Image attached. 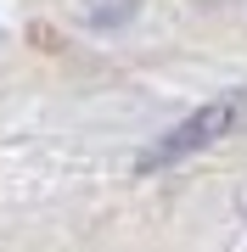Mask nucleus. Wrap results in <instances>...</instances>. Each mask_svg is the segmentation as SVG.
<instances>
[{"label": "nucleus", "instance_id": "1", "mask_svg": "<svg viewBox=\"0 0 247 252\" xmlns=\"http://www.w3.org/2000/svg\"><path fill=\"white\" fill-rule=\"evenodd\" d=\"M247 118V90H225V95H213V101H202V107H191L180 118V124L169 129L163 140H152L146 146V157H141V168H174V162H185V157H202L208 146H219L230 129H236Z\"/></svg>", "mask_w": 247, "mask_h": 252}, {"label": "nucleus", "instance_id": "2", "mask_svg": "<svg viewBox=\"0 0 247 252\" xmlns=\"http://www.w3.org/2000/svg\"><path fill=\"white\" fill-rule=\"evenodd\" d=\"M129 11H135V0H90V23H101V28H107V23L118 28Z\"/></svg>", "mask_w": 247, "mask_h": 252}]
</instances>
